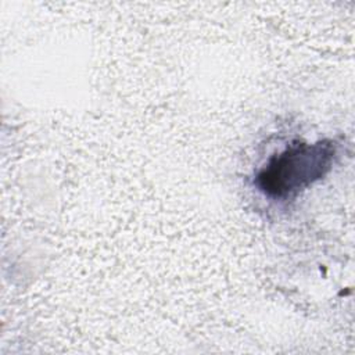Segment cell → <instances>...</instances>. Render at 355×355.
<instances>
[{"mask_svg": "<svg viewBox=\"0 0 355 355\" xmlns=\"http://www.w3.org/2000/svg\"><path fill=\"white\" fill-rule=\"evenodd\" d=\"M336 146L323 140L288 146L259 171L257 184L272 198L286 200L324 176L331 168Z\"/></svg>", "mask_w": 355, "mask_h": 355, "instance_id": "obj_1", "label": "cell"}]
</instances>
